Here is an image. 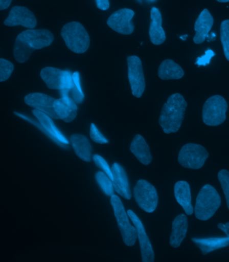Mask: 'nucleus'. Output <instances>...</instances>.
Instances as JSON below:
<instances>
[{
  "label": "nucleus",
  "mask_w": 229,
  "mask_h": 262,
  "mask_svg": "<svg viewBox=\"0 0 229 262\" xmlns=\"http://www.w3.org/2000/svg\"><path fill=\"white\" fill-rule=\"evenodd\" d=\"M227 109L225 99L219 95L212 96L208 99L203 106V122L208 126L220 125L225 121Z\"/></svg>",
  "instance_id": "obj_6"
},
{
  "label": "nucleus",
  "mask_w": 229,
  "mask_h": 262,
  "mask_svg": "<svg viewBox=\"0 0 229 262\" xmlns=\"http://www.w3.org/2000/svg\"><path fill=\"white\" fill-rule=\"evenodd\" d=\"M158 76L163 80L179 79L184 76L183 69L172 59H166L163 61L158 69Z\"/></svg>",
  "instance_id": "obj_25"
},
{
  "label": "nucleus",
  "mask_w": 229,
  "mask_h": 262,
  "mask_svg": "<svg viewBox=\"0 0 229 262\" xmlns=\"http://www.w3.org/2000/svg\"><path fill=\"white\" fill-rule=\"evenodd\" d=\"M207 149L198 144L188 143L179 151L178 162L185 168L198 169L203 167L209 158Z\"/></svg>",
  "instance_id": "obj_7"
},
{
  "label": "nucleus",
  "mask_w": 229,
  "mask_h": 262,
  "mask_svg": "<svg viewBox=\"0 0 229 262\" xmlns=\"http://www.w3.org/2000/svg\"><path fill=\"white\" fill-rule=\"evenodd\" d=\"M65 71L47 67L40 72V77L49 89L61 90Z\"/></svg>",
  "instance_id": "obj_24"
},
{
  "label": "nucleus",
  "mask_w": 229,
  "mask_h": 262,
  "mask_svg": "<svg viewBox=\"0 0 229 262\" xmlns=\"http://www.w3.org/2000/svg\"><path fill=\"white\" fill-rule=\"evenodd\" d=\"M216 38V35L215 33H212L211 34H209V36H207V38H209V41H211V40H215Z\"/></svg>",
  "instance_id": "obj_37"
},
{
  "label": "nucleus",
  "mask_w": 229,
  "mask_h": 262,
  "mask_svg": "<svg viewBox=\"0 0 229 262\" xmlns=\"http://www.w3.org/2000/svg\"><path fill=\"white\" fill-rule=\"evenodd\" d=\"M188 229V221L185 214L177 215L172 223V233L170 235V244L174 248H179L184 239Z\"/></svg>",
  "instance_id": "obj_20"
},
{
  "label": "nucleus",
  "mask_w": 229,
  "mask_h": 262,
  "mask_svg": "<svg viewBox=\"0 0 229 262\" xmlns=\"http://www.w3.org/2000/svg\"><path fill=\"white\" fill-rule=\"evenodd\" d=\"M12 0H0V10H4L10 7Z\"/></svg>",
  "instance_id": "obj_36"
},
{
  "label": "nucleus",
  "mask_w": 229,
  "mask_h": 262,
  "mask_svg": "<svg viewBox=\"0 0 229 262\" xmlns=\"http://www.w3.org/2000/svg\"><path fill=\"white\" fill-rule=\"evenodd\" d=\"M70 94H72V98L73 100L76 102V104H81V103H82L83 99H84L85 97L84 94H83V92H81L80 90L78 89V87L74 84V86H73L72 89L71 90Z\"/></svg>",
  "instance_id": "obj_33"
},
{
  "label": "nucleus",
  "mask_w": 229,
  "mask_h": 262,
  "mask_svg": "<svg viewBox=\"0 0 229 262\" xmlns=\"http://www.w3.org/2000/svg\"><path fill=\"white\" fill-rule=\"evenodd\" d=\"M134 199L139 207L144 211H155L158 204L157 190L149 182L145 180H139L134 189Z\"/></svg>",
  "instance_id": "obj_8"
},
{
  "label": "nucleus",
  "mask_w": 229,
  "mask_h": 262,
  "mask_svg": "<svg viewBox=\"0 0 229 262\" xmlns=\"http://www.w3.org/2000/svg\"><path fill=\"white\" fill-rule=\"evenodd\" d=\"M213 24L214 19L211 13L207 9L203 10L195 23L196 34L194 37V43L199 45L204 42L213 28Z\"/></svg>",
  "instance_id": "obj_17"
},
{
  "label": "nucleus",
  "mask_w": 229,
  "mask_h": 262,
  "mask_svg": "<svg viewBox=\"0 0 229 262\" xmlns=\"http://www.w3.org/2000/svg\"><path fill=\"white\" fill-rule=\"evenodd\" d=\"M70 143L78 158L84 162H90L92 149L87 137L82 135L74 134L70 137Z\"/></svg>",
  "instance_id": "obj_23"
},
{
  "label": "nucleus",
  "mask_w": 229,
  "mask_h": 262,
  "mask_svg": "<svg viewBox=\"0 0 229 262\" xmlns=\"http://www.w3.org/2000/svg\"><path fill=\"white\" fill-rule=\"evenodd\" d=\"M217 1L220 2V3H226V2H229V0H217Z\"/></svg>",
  "instance_id": "obj_38"
},
{
  "label": "nucleus",
  "mask_w": 229,
  "mask_h": 262,
  "mask_svg": "<svg viewBox=\"0 0 229 262\" xmlns=\"http://www.w3.org/2000/svg\"><path fill=\"white\" fill-rule=\"evenodd\" d=\"M96 6L101 10H107L110 8L109 0H96Z\"/></svg>",
  "instance_id": "obj_34"
},
{
  "label": "nucleus",
  "mask_w": 229,
  "mask_h": 262,
  "mask_svg": "<svg viewBox=\"0 0 229 262\" xmlns=\"http://www.w3.org/2000/svg\"><path fill=\"white\" fill-rule=\"evenodd\" d=\"M134 16L132 10L123 8L113 13L107 20V25L117 33L128 35L134 31V25L131 22Z\"/></svg>",
  "instance_id": "obj_10"
},
{
  "label": "nucleus",
  "mask_w": 229,
  "mask_h": 262,
  "mask_svg": "<svg viewBox=\"0 0 229 262\" xmlns=\"http://www.w3.org/2000/svg\"><path fill=\"white\" fill-rule=\"evenodd\" d=\"M93 160L96 165H97L99 168L102 169V170L104 171V172L106 173V174L111 178V180H112V169H111L110 166H109L106 161L105 160L102 156H99V155H95V156L93 157Z\"/></svg>",
  "instance_id": "obj_31"
},
{
  "label": "nucleus",
  "mask_w": 229,
  "mask_h": 262,
  "mask_svg": "<svg viewBox=\"0 0 229 262\" xmlns=\"http://www.w3.org/2000/svg\"><path fill=\"white\" fill-rule=\"evenodd\" d=\"M218 178L225 196L226 205L229 209V171L226 169L220 170L218 173Z\"/></svg>",
  "instance_id": "obj_29"
},
{
  "label": "nucleus",
  "mask_w": 229,
  "mask_h": 262,
  "mask_svg": "<svg viewBox=\"0 0 229 262\" xmlns=\"http://www.w3.org/2000/svg\"><path fill=\"white\" fill-rule=\"evenodd\" d=\"M14 67L11 62L8 60L0 59V81L3 82L8 80L11 76Z\"/></svg>",
  "instance_id": "obj_28"
},
{
  "label": "nucleus",
  "mask_w": 229,
  "mask_h": 262,
  "mask_svg": "<svg viewBox=\"0 0 229 262\" xmlns=\"http://www.w3.org/2000/svg\"><path fill=\"white\" fill-rule=\"evenodd\" d=\"M130 151L134 155L141 164L147 165L152 162V156L148 144L140 135H136L132 140Z\"/></svg>",
  "instance_id": "obj_21"
},
{
  "label": "nucleus",
  "mask_w": 229,
  "mask_h": 262,
  "mask_svg": "<svg viewBox=\"0 0 229 262\" xmlns=\"http://www.w3.org/2000/svg\"><path fill=\"white\" fill-rule=\"evenodd\" d=\"M33 113L53 141L62 147H66L64 145H69L70 141L62 134L61 131L58 129L53 121L52 118L36 109L33 110Z\"/></svg>",
  "instance_id": "obj_15"
},
{
  "label": "nucleus",
  "mask_w": 229,
  "mask_h": 262,
  "mask_svg": "<svg viewBox=\"0 0 229 262\" xmlns=\"http://www.w3.org/2000/svg\"><path fill=\"white\" fill-rule=\"evenodd\" d=\"M149 1L154 2V1H155V0H149Z\"/></svg>",
  "instance_id": "obj_39"
},
{
  "label": "nucleus",
  "mask_w": 229,
  "mask_h": 262,
  "mask_svg": "<svg viewBox=\"0 0 229 262\" xmlns=\"http://www.w3.org/2000/svg\"><path fill=\"white\" fill-rule=\"evenodd\" d=\"M187 102L182 95L175 93L168 98L161 112L159 122L166 134L177 133L180 128L187 108Z\"/></svg>",
  "instance_id": "obj_2"
},
{
  "label": "nucleus",
  "mask_w": 229,
  "mask_h": 262,
  "mask_svg": "<svg viewBox=\"0 0 229 262\" xmlns=\"http://www.w3.org/2000/svg\"><path fill=\"white\" fill-rule=\"evenodd\" d=\"M8 27L22 26L27 29H33L37 25V20L33 13L23 6H14L10 10L9 16L4 21Z\"/></svg>",
  "instance_id": "obj_12"
},
{
  "label": "nucleus",
  "mask_w": 229,
  "mask_h": 262,
  "mask_svg": "<svg viewBox=\"0 0 229 262\" xmlns=\"http://www.w3.org/2000/svg\"><path fill=\"white\" fill-rule=\"evenodd\" d=\"M174 195L177 203L183 208L186 214L192 215L194 210L192 205L190 184L185 181L177 182L174 186Z\"/></svg>",
  "instance_id": "obj_19"
},
{
  "label": "nucleus",
  "mask_w": 229,
  "mask_h": 262,
  "mask_svg": "<svg viewBox=\"0 0 229 262\" xmlns=\"http://www.w3.org/2000/svg\"><path fill=\"white\" fill-rule=\"evenodd\" d=\"M139 1H141V0H139Z\"/></svg>",
  "instance_id": "obj_40"
},
{
  "label": "nucleus",
  "mask_w": 229,
  "mask_h": 262,
  "mask_svg": "<svg viewBox=\"0 0 229 262\" xmlns=\"http://www.w3.org/2000/svg\"><path fill=\"white\" fill-rule=\"evenodd\" d=\"M61 35L70 50L77 54L86 52L90 43L88 33L81 23L66 24L61 29Z\"/></svg>",
  "instance_id": "obj_4"
},
{
  "label": "nucleus",
  "mask_w": 229,
  "mask_h": 262,
  "mask_svg": "<svg viewBox=\"0 0 229 262\" xmlns=\"http://www.w3.org/2000/svg\"><path fill=\"white\" fill-rule=\"evenodd\" d=\"M215 55V53H214L213 51L211 50V49H209L202 57L197 58L196 65L198 66V67L206 66L208 64H209L212 58H213Z\"/></svg>",
  "instance_id": "obj_32"
},
{
  "label": "nucleus",
  "mask_w": 229,
  "mask_h": 262,
  "mask_svg": "<svg viewBox=\"0 0 229 262\" xmlns=\"http://www.w3.org/2000/svg\"><path fill=\"white\" fill-rule=\"evenodd\" d=\"M151 20L149 31L150 39L153 45H162L166 41V36L162 28V14L158 8H152Z\"/></svg>",
  "instance_id": "obj_18"
},
{
  "label": "nucleus",
  "mask_w": 229,
  "mask_h": 262,
  "mask_svg": "<svg viewBox=\"0 0 229 262\" xmlns=\"http://www.w3.org/2000/svg\"><path fill=\"white\" fill-rule=\"evenodd\" d=\"M55 99L42 93H33L25 96V102L28 106L47 114L53 119H59L55 113Z\"/></svg>",
  "instance_id": "obj_14"
},
{
  "label": "nucleus",
  "mask_w": 229,
  "mask_h": 262,
  "mask_svg": "<svg viewBox=\"0 0 229 262\" xmlns=\"http://www.w3.org/2000/svg\"><path fill=\"white\" fill-rule=\"evenodd\" d=\"M89 135H90V138L94 142L98 144H106L108 143V139L100 132L97 126L94 123L91 124Z\"/></svg>",
  "instance_id": "obj_30"
},
{
  "label": "nucleus",
  "mask_w": 229,
  "mask_h": 262,
  "mask_svg": "<svg viewBox=\"0 0 229 262\" xmlns=\"http://www.w3.org/2000/svg\"><path fill=\"white\" fill-rule=\"evenodd\" d=\"M221 205V199L214 187L207 184L197 196L195 215L200 221H208L215 214Z\"/></svg>",
  "instance_id": "obj_3"
},
{
  "label": "nucleus",
  "mask_w": 229,
  "mask_h": 262,
  "mask_svg": "<svg viewBox=\"0 0 229 262\" xmlns=\"http://www.w3.org/2000/svg\"><path fill=\"white\" fill-rule=\"evenodd\" d=\"M110 202L124 243L128 247L133 246L138 238V230L130 224L129 216L120 198L112 195Z\"/></svg>",
  "instance_id": "obj_5"
},
{
  "label": "nucleus",
  "mask_w": 229,
  "mask_h": 262,
  "mask_svg": "<svg viewBox=\"0 0 229 262\" xmlns=\"http://www.w3.org/2000/svg\"><path fill=\"white\" fill-rule=\"evenodd\" d=\"M128 216L132 221L136 230H138V239L140 244L141 257L143 262H153L155 259V254L150 242L148 235H147L145 227L142 222L135 213L131 210L127 211Z\"/></svg>",
  "instance_id": "obj_11"
},
{
  "label": "nucleus",
  "mask_w": 229,
  "mask_h": 262,
  "mask_svg": "<svg viewBox=\"0 0 229 262\" xmlns=\"http://www.w3.org/2000/svg\"><path fill=\"white\" fill-rule=\"evenodd\" d=\"M128 77L132 95L141 98L145 90V79L142 62L138 56L127 57Z\"/></svg>",
  "instance_id": "obj_9"
},
{
  "label": "nucleus",
  "mask_w": 229,
  "mask_h": 262,
  "mask_svg": "<svg viewBox=\"0 0 229 262\" xmlns=\"http://www.w3.org/2000/svg\"><path fill=\"white\" fill-rule=\"evenodd\" d=\"M70 92H60L61 98L55 100L54 109L59 119L65 122H72L77 117L78 106L72 97Z\"/></svg>",
  "instance_id": "obj_13"
},
{
  "label": "nucleus",
  "mask_w": 229,
  "mask_h": 262,
  "mask_svg": "<svg viewBox=\"0 0 229 262\" xmlns=\"http://www.w3.org/2000/svg\"><path fill=\"white\" fill-rule=\"evenodd\" d=\"M54 36L47 29H27L17 36L14 47L15 59L18 63H25L32 53L50 46Z\"/></svg>",
  "instance_id": "obj_1"
},
{
  "label": "nucleus",
  "mask_w": 229,
  "mask_h": 262,
  "mask_svg": "<svg viewBox=\"0 0 229 262\" xmlns=\"http://www.w3.org/2000/svg\"><path fill=\"white\" fill-rule=\"evenodd\" d=\"M220 34L224 54L229 61V20L222 21L220 25Z\"/></svg>",
  "instance_id": "obj_27"
},
{
  "label": "nucleus",
  "mask_w": 229,
  "mask_h": 262,
  "mask_svg": "<svg viewBox=\"0 0 229 262\" xmlns=\"http://www.w3.org/2000/svg\"><path fill=\"white\" fill-rule=\"evenodd\" d=\"M96 180L105 194L108 196H112V195H114V188L112 180L106 173L98 171L96 174Z\"/></svg>",
  "instance_id": "obj_26"
},
{
  "label": "nucleus",
  "mask_w": 229,
  "mask_h": 262,
  "mask_svg": "<svg viewBox=\"0 0 229 262\" xmlns=\"http://www.w3.org/2000/svg\"><path fill=\"white\" fill-rule=\"evenodd\" d=\"M192 240L202 251L203 255L229 246L228 237L192 238Z\"/></svg>",
  "instance_id": "obj_22"
},
{
  "label": "nucleus",
  "mask_w": 229,
  "mask_h": 262,
  "mask_svg": "<svg viewBox=\"0 0 229 262\" xmlns=\"http://www.w3.org/2000/svg\"><path fill=\"white\" fill-rule=\"evenodd\" d=\"M218 228L223 231L224 233L227 235V237H229V222L226 223V224L219 223V224L218 225Z\"/></svg>",
  "instance_id": "obj_35"
},
{
  "label": "nucleus",
  "mask_w": 229,
  "mask_h": 262,
  "mask_svg": "<svg viewBox=\"0 0 229 262\" xmlns=\"http://www.w3.org/2000/svg\"><path fill=\"white\" fill-rule=\"evenodd\" d=\"M111 169L112 172V183L116 192L126 200L131 199V192L125 169L117 163H114Z\"/></svg>",
  "instance_id": "obj_16"
}]
</instances>
